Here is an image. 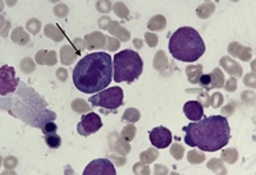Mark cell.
<instances>
[{
  "label": "cell",
  "instance_id": "1",
  "mask_svg": "<svg viewBox=\"0 0 256 175\" xmlns=\"http://www.w3.org/2000/svg\"><path fill=\"white\" fill-rule=\"evenodd\" d=\"M113 60L106 53H92L82 58L73 70V83L84 94H98L110 85Z\"/></svg>",
  "mask_w": 256,
  "mask_h": 175
},
{
  "label": "cell",
  "instance_id": "2",
  "mask_svg": "<svg viewBox=\"0 0 256 175\" xmlns=\"http://www.w3.org/2000/svg\"><path fill=\"white\" fill-rule=\"evenodd\" d=\"M184 142L190 147H198L201 151L216 152L228 145L230 128L228 120L222 115H212L184 127Z\"/></svg>",
  "mask_w": 256,
  "mask_h": 175
},
{
  "label": "cell",
  "instance_id": "3",
  "mask_svg": "<svg viewBox=\"0 0 256 175\" xmlns=\"http://www.w3.org/2000/svg\"><path fill=\"white\" fill-rule=\"evenodd\" d=\"M6 105H3V110L16 108L12 115L20 118L27 124L36 128H42L48 122H54L56 114L48 110L46 104L42 97L24 83H20V90L12 96L6 97Z\"/></svg>",
  "mask_w": 256,
  "mask_h": 175
},
{
  "label": "cell",
  "instance_id": "4",
  "mask_svg": "<svg viewBox=\"0 0 256 175\" xmlns=\"http://www.w3.org/2000/svg\"><path fill=\"white\" fill-rule=\"evenodd\" d=\"M205 44L200 33L192 27H180L169 38V51L177 60L194 63L205 53Z\"/></svg>",
  "mask_w": 256,
  "mask_h": 175
},
{
  "label": "cell",
  "instance_id": "5",
  "mask_svg": "<svg viewBox=\"0 0 256 175\" xmlns=\"http://www.w3.org/2000/svg\"><path fill=\"white\" fill-rule=\"evenodd\" d=\"M144 63L138 53L134 50H123L113 59V78L116 83H132L142 73Z\"/></svg>",
  "mask_w": 256,
  "mask_h": 175
},
{
  "label": "cell",
  "instance_id": "6",
  "mask_svg": "<svg viewBox=\"0 0 256 175\" xmlns=\"http://www.w3.org/2000/svg\"><path fill=\"white\" fill-rule=\"evenodd\" d=\"M123 99H124V95H123L122 88L110 87L105 88V90L91 96L88 99V102L92 106H98V108L116 110L123 105Z\"/></svg>",
  "mask_w": 256,
  "mask_h": 175
},
{
  "label": "cell",
  "instance_id": "7",
  "mask_svg": "<svg viewBox=\"0 0 256 175\" xmlns=\"http://www.w3.org/2000/svg\"><path fill=\"white\" fill-rule=\"evenodd\" d=\"M18 83H20V79L16 77L14 69L9 65H3L0 69V94L2 96L12 94L13 91L17 90Z\"/></svg>",
  "mask_w": 256,
  "mask_h": 175
},
{
  "label": "cell",
  "instance_id": "8",
  "mask_svg": "<svg viewBox=\"0 0 256 175\" xmlns=\"http://www.w3.org/2000/svg\"><path fill=\"white\" fill-rule=\"evenodd\" d=\"M102 127V122L96 113H88L81 118V122L77 124V132L78 135L88 137L100 131Z\"/></svg>",
  "mask_w": 256,
  "mask_h": 175
},
{
  "label": "cell",
  "instance_id": "9",
  "mask_svg": "<svg viewBox=\"0 0 256 175\" xmlns=\"http://www.w3.org/2000/svg\"><path fill=\"white\" fill-rule=\"evenodd\" d=\"M116 168L106 159H98L88 164L84 170V175H116Z\"/></svg>",
  "mask_w": 256,
  "mask_h": 175
},
{
  "label": "cell",
  "instance_id": "10",
  "mask_svg": "<svg viewBox=\"0 0 256 175\" xmlns=\"http://www.w3.org/2000/svg\"><path fill=\"white\" fill-rule=\"evenodd\" d=\"M150 142L156 149H166L172 143V133L166 127H156L148 132Z\"/></svg>",
  "mask_w": 256,
  "mask_h": 175
},
{
  "label": "cell",
  "instance_id": "11",
  "mask_svg": "<svg viewBox=\"0 0 256 175\" xmlns=\"http://www.w3.org/2000/svg\"><path fill=\"white\" fill-rule=\"evenodd\" d=\"M184 113L190 120L198 122L204 117V108L198 101H188L184 104Z\"/></svg>",
  "mask_w": 256,
  "mask_h": 175
},
{
  "label": "cell",
  "instance_id": "12",
  "mask_svg": "<svg viewBox=\"0 0 256 175\" xmlns=\"http://www.w3.org/2000/svg\"><path fill=\"white\" fill-rule=\"evenodd\" d=\"M45 142H46L48 146L52 150H56L60 147L62 140L58 135L52 133V135H46V138H45Z\"/></svg>",
  "mask_w": 256,
  "mask_h": 175
},
{
  "label": "cell",
  "instance_id": "13",
  "mask_svg": "<svg viewBox=\"0 0 256 175\" xmlns=\"http://www.w3.org/2000/svg\"><path fill=\"white\" fill-rule=\"evenodd\" d=\"M138 119H140V113H138L136 109H128L122 118V120H127V122L131 123L137 122Z\"/></svg>",
  "mask_w": 256,
  "mask_h": 175
},
{
  "label": "cell",
  "instance_id": "14",
  "mask_svg": "<svg viewBox=\"0 0 256 175\" xmlns=\"http://www.w3.org/2000/svg\"><path fill=\"white\" fill-rule=\"evenodd\" d=\"M56 129H58V127H56V123L48 122L46 124H45V126L41 128V131H42V133H44V135H52V133H56Z\"/></svg>",
  "mask_w": 256,
  "mask_h": 175
},
{
  "label": "cell",
  "instance_id": "15",
  "mask_svg": "<svg viewBox=\"0 0 256 175\" xmlns=\"http://www.w3.org/2000/svg\"><path fill=\"white\" fill-rule=\"evenodd\" d=\"M122 136L127 141H131L132 138H134V126L126 127L124 131H123V133H122Z\"/></svg>",
  "mask_w": 256,
  "mask_h": 175
},
{
  "label": "cell",
  "instance_id": "16",
  "mask_svg": "<svg viewBox=\"0 0 256 175\" xmlns=\"http://www.w3.org/2000/svg\"><path fill=\"white\" fill-rule=\"evenodd\" d=\"M212 77L209 76V74H204V76L200 77V83L204 86V87H206L209 83H212Z\"/></svg>",
  "mask_w": 256,
  "mask_h": 175
},
{
  "label": "cell",
  "instance_id": "17",
  "mask_svg": "<svg viewBox=\"0 0 256 175\" xmlns=\"http://www.w3.org/2000/svg\"><path fill=\"white\" fill-rule=\"evenodd\" d=\"M146 40H148V41L152 40V44H150L152 46H154L155 42H156V37H155L154 35H150V33H146Z\"/></svg>",
  "mask_w": 256,
  "mask_h": 175
}]
</instances>
